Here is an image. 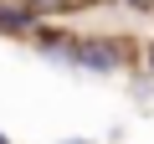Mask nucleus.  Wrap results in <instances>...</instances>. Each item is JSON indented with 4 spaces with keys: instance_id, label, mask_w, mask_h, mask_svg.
<instances>
[{
    "instance_id": "1",
    "label": "nucleus",
    "mask_w": 154,
    "mask_h": 144,
    "mask_svg": "<svg viewBox=\"0 0 154 144\" xmlns=\"http://www.w3.org/2000/svg\"><path fill=\"white\" fill-rule=\"evenodd\" d=\"M134 57V46L123 36H77L72 31V46H67V67L77 72H93V77H113V72H123Z\"/></svg>"
},
{
    "instance_id": "5",
    "label": "nucleus",
    "mask_w": 154,
    "mask_h": 144,
    "mask_svg": "<svg viewBox=\"0 0 154 144\" xmlns=\"http://www.w3.org/2000/svg\"><path fill=\"white\" fill-rule=\"evenodd\" d=\"M139 67L149 72V83H154V41H144V46H139Z\"/></svg>"
},
{
    "instance_id": "8",
    "label": "nucleus",
    "mask_w": 154,
    "mask_h": 144,
    "mask_svg": "<svg viewBox=\"0 0 154 144\" xmlns=\"http://www.w3.org/2000/svg\"><path fill=\"white\" fill-rule=\"evenodd\" d=\"M0 144H11V139H5V134H0Z\"/></svg>"
},
{
    "instance_id": "3",
    "label": "nucleus",
    "mask_w": 154,
    "mask_h": 144,
    "mask_svg": "<svg viewBox=\"0 0 154 144\" xmlns=\"http://www.w3.org/2000/svg\"><path fill=\"white\" fill-rule=\"evenodd\" d=\"M31 46L51 62H67V46H72V31H57V26H36L31 31Z\"/></svg>"
},
{
    "instance_id": "7",
    "label": "nucleus",
    "mask_w": 154,
    "mask_h": 144,
    "mask_svg": "<svg viewBox=\"0 0 154 144\" xmlns=\"http://www.w3.org/2000/svg\"><path fill=\"white\" fill-rule=\"evenodd\" d=\"M67 144H88V139H67Z\"/></svg>"
},
{
    "instance_id": "2",
    "label": "nucleus",
    "mask_w": 154,
    "mask_h": 144,
    "mask_svg": "<svg viewBox=\"0 0 154 144\" xmlns=\"http://www.w3.org/2000/svg\"><path fill=\"white\" fill-rule=\"evenodd\" d=\"M41 21L21 5V0H0V31H5V36H31Z\"/></svg>"
},
{
    "instance_id": "4",
    "label": "nucleus",
    "mask_w": 154,
    "mask_h": 144,
    "mask_svg": "<svg viewBox=\"0 0 154 144\" xmlns=\"http://www.w3.org/2000/svg\"><path fill=\"white\" fill-rule=\"evenodd\" d=\"M21 5L41 21V16H67V11H77V5H88V0H21Z\"/></svg>"
},
{
    "instance_id": "6",
    "label": "nucleus",
    "mask_w": 154,
    "mask_h": 144,
    "mask_svg": "<svg viewBox=\"0 0 154 144\" xmlns=\"http://www.w3.org/2000/svg\"><path fill=\"white\" fill-rule=\"evenodd\" d=\"M123 5H134V11H149V5H154V0H123Z\"/></svg>"
}]
</instances>
